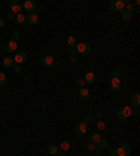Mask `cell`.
Here are the masks:
<instances>
[{
	"label": "cell",
	"instance_id": "obj_1",
	"mask_svg": "<svg viewBox=\"0 0 140 156\" xmlns=\"http://www.w3.org/2000/svg\"><path fill=\"white\" fill-rule=\"evenodd\" d=\"M109 8L114 13H120L125 10V2L123 0H112L109 3Z\"/></svg>",
	"mask_w": 140,
	"mask_h": 156
},
{
	"label": "cell",
	"instance_id": "obj_2",
	"mask_svg": "<svg viewBox=\"0 0 140 156\" xmlns=\"http://www.w3.org/2000/svg\"><path fill=\"white\" fill-rule=\"evenodd\" d=\"M132 152V146L129 144H120L116 149V155L118 156H129Z\"/></svg>",
	"mask_w": 140,
	"mask_h": 156
},
{
	"label": "cell",
	"instance_id": "obj_3",
	"mask_svg": "<svg viewBox=\"0 0 140 156\" xmlns=\"http://www.w3.org/2000/svg\"><path fill=\"white\" fill-rule=\"evenodd\" d=\"M109 89H111L114 93H118V91L122 89V79L111 78V82H109Z\"/></svg>",
	"mask_w": 140,
	"mask_h": 156
},
{
	"label": "cell",
	"instance_id": "obj_4",
	"mask_svg": "<svg viewBox=\"0 0 140 156\" xmlns=\"http://www.w3.org/2000/svg\"><path fill=\"white\" fill-rule=\"evenodd\" d=\"M90 49H91V48H90V44H87V42H79L76 45V51L80 53V55H88Z\"/></svg>",
	"mask_w": 140,
	"mask_h": 156
},
{
	"label": "cell",
	"instance_id": "obj_5",
	"mask_svg": "<svg viewBox=\"0 0 140 156\" xmlns=\"http://www.w3.org/2000/svg\"><path fill=\"white\" fill-rule=\"evenodd\" d=\"M23 8H24L25 11H28V13L35 11L36 2L35 0H24V3H23Z\"/></svg>",
	"mask_w": 140,
	"mask_h": 156
},
{
	"label": "cell",
	"instance_id": "obj_6",
	"mask_svg": "<svg viewBox=\"0 0 140 156\" xmlns=\"http://www.w3.org/2000/svg\"><path fill=\"white\" fill-rule=\"evenodd\" d=\"M129 104H130L132 108H139L140 107V93H133V94L130 96Z\"/></svg>",
	"mask_w": 140,
	"mask_h": 156
},
{
	"label": "cell",
	"instance_id": "obj_7",
	"mask_svg": "<svg viewBox=\"0 0 140 156\" xmlns=\"http://www.w3.org/2000/svg\"><path fill=\"white\" fill-rule=\"evenodd\" d=\"M90 97H91V93H90V90H88L87 87H80L79 89V99L81 101H87Z\"/></svg>",
	"mask_w": 140,
	"mask_h": 156
},
{
	"label": "cell",
	"instance_id": "obj_8",
	"mask_svg": "<svg viewBox=\"0 0 140 156\" xmlns=\"http://www.w3.org/2000/svg\"><path fill=\"white\" fill-rule=\"evenodd\" d=\"M10 10H11L14 14L20 13L23 10V3H20V0H11L10 2Z\"/></svg>",
	"mask_w": 140,
	"mask_h": 156
},
{
	"label": "cell",
	"instance_id": "obj_9",
	"mask_svg": "<svg viewBox=\"0 0 140 156\" xmlns=\"http://www.w3.org/2000/svg\"><path fill=\"white\" fill-rule=\"evenodd\" d=\"M53 56H51V55H42L41 56V63L45 66V68H51V66H53Z\"/></svg>",
	"mask_w": 140,
	"mask_h": 156
},
{
	"label": "cell",
	"instance_id": "obj_10",
	"mask_svg": "<svg viewBox=\"0 0 140 156\" xmlns=\"http://www.w3.org/2000/svg\"><path fill=\"white\" fill-rule=\"evenodd\" d=\"M107 148H109V141L108 139H104V138H101L100 142H98V149H95L97 153L100 155V153H102V151H105Z\"/></svg>",
	"mask_w": 140,
	"mask_h": 156
},
{
	"label": "cell",
	"instance_id": "obj_11",
	"mask_svg": "<svg viewBox=\"0 0 140 156\" xmlns=\"http://www.w3.org/2000/svg\"><path fill=\"white\" fill-rule=\"evenodd\" d=\"M74 131H76V135L83 136L84 134L87 132V124H86V123H80V124H77L76 128H74Z\"/></svg>",
	"mask_w": 140,
	"mask_h": 156
},
{
	"label": "cell",
	"instance_id": "obj_12",
	"mask_svg": "<svg viewBox=\"0 0 140 156\" xmlns=\"http://www.w3.org/2000/svg\"><path fill=\"white\" fill-rule=\"evenodd\" d=\"M27 21H28V23H30L31 25H36V24H38V21H39V16H38L36 13H34V11L28 13Z\"/></svg>",
	"mask_w": 140,
	"mask_h": 156
},
{
	"label": "cell",
	"instance_id": "obj_13",
	"mask_svg": "<svg viewBox=\"0 0 140 156\" xmlns=\"http://www.w3.org/2000/svg\"><path fill=\"white\" fill-rule=\"evenodd\" d=\"M4 51L7 53H13L17 51V41H8L7 44H6V46H4Z\"/></svg>",
	"mask_w": 140,
	"mask_h": 156
},
{
	"label": "cell",
	"instance_id": "obj_14",
	"mask_svg": "<svg viewBox=\"0 0 140 156\" xmlns=\"http://www.w3.org/2000/svg\"><path fill=\"white\" fill-rule=\"evenodd\" d=\"M83 79L86 84H94V82H95V73L94 72H87Z\"/></svg>",
	"mask_w": 140,
	"mask_h": 156
},
{
	"label": "cell",
	"instance_id": "obj_15",
	"mask_svg": "<svg viewBox=\"0 0 140 156\" xmlns=\"http://www.w3.org/2000/svg\"><path fill=\"white\" fill-rule=\"evenodd\" d=\"M27 53L25 52H18L16 55V56H14V62H17V63H24L25 61H27Z\"/></svg>",
	"mask_w": 140,
	"mask_h": 156
},
{
	"label": "cell",
	"instance_id": "obj_16",
	"mask_svg": "<svg viewBox=\"0 0 140 156\" xmlns=\"http://www.w3.org/2000/svg\"><path fill=\"white\" fill-rule=\"evenodd\" d=\"M123 70L122 69H111L109 70V76L111 78H119V79H122L123 78Z\"/></svg>",
	"mask_w": 140,
	"mask_h": 156
},
{
	"label": "cell",
	"instance_id": "obj_17",
	"mask_svg": "<svg viewBox=\"0 0 140 156\" xmlns=\"http://www.w3.org/2000/svg\"><path fill=\"white\" fill-rule=\"evenodd\" d=\"M14 18H16L17 24H20V25L25 24V21H27V16H25V14H23V13H17V16L14 17Z\"/></svg>",
	"mask_w": 140,
	"mask_h": 156
},
{
	"label": "cell",
	"instance_id": "obj_18",
	"mask_svg": "<svg viewBox=\"0 0 140 156\" xmlns=\"http://www.w3.org/2000/svg\"><path fill=\"white\" fill-rule=\"evenodd\" d=\"M100 139H101L100 132H97V131H91V132H90V141H92L94 144H98Z\"/></svg>",
	"mask_w": 140,
	"mask_h": 156
},
{
	"label": "cell",
	"instance_id": "obj_19",
	"mask_svg": "<svg viewBox=\"0 0 140 156\" xmlns=\"http://www.w3.org/2000/svg\"><path fill=\"white\" fill-rule=\"evenodd\" d=\"M77 44H79V41H77V38L74 37V35L67 37V46H69V48H76Z\"/></svg>",
	"mask_w": 140,
	"mask_h": 156
},
{
	"label": "cell",
	"instance_id": "obj_20",
	"mask_svg": "<svg viewBox=\"0 0 140 156\" xmlns=\"http://www.w3.org/2000/svg\"><path fill=\"white\" fill-rule=\"evenodd\" d=\"M125 8H126L128 11H130V13L139 11V8L136 7V4L133 3V2H128V3H125Z\"/></svg>",
	"mask_w": 140,
	"mask_h": 156
},
{
	"label": "cell",
	"instance_id": "obj_21",
	"mask_svg": "<svg viewBox=\"0 0 140 156\" xmlns=\"http://www.w3.org/2000/svg\"><path fill=\"white\" fill-rule=\"evenodd\" d=\"M84 149L87 151V152H95V144L92 142V141H88L84 144Z\"/></svg>",
	"mask_w": 140,
	"mask_h": 156
},
{
	"label": "cell",
	"instance_id": "obj_22",
	"mask_svg": "<svg viewBox=\"0 0 140 156\" xmlns=\"http://www.w3.org/2000/svg\"><path fill=\"white\" fill-rule=\"evenodd\" d=\"M120 110H122V113H123V115H125V117H126V118H129V117L132 115V113H133V108H132V107H130V106L122 107Z\"/></svg>",
	"mask_w": 140,
	"mask_h": 156
},
{
	"label": "cell",
	"instance_id": "obj_23",
	"mask_svg": "<svg viewBox=\"0 0 140 156\" xmlns=\"http://www.w3.org/2000/svg\"><path fill=\"white\" fill-rule=\"evenodd\" d=\"M95 127H97V129H98V131H107V129H108L107 124H105L102 119H98V121H97Z\"/></svg>",
	"mask_w": 140,
	"mask_h": 156
},
{
	"label": "cell",
	"instance_id": "obj_24",
	"mask_svg": "<svg viewBox=\"0 0 140 156\" xmlns=\"http://www.w3.org/2000/svg\"><path fill=\"white\" fill-rule=\"evenodd\" d=\"M48 152H49V155H58V152H59V146L55 145V144L49 145V146H48Z\"/></svg>",
	"mask_w": 140,
	"mask_h": 156
},
{
	"label": "cell",
	"instance_id": "obj_25",
	"mask_svg": "<svg viewBox=\"0 0 140 156\" xmlns=\"http://www.w3.org/2000/svg\"><path fill=\"white\" fill-rule=\"evenodd\" d=\"M62 151H64V152H67L69 149H70V141H62V144H60V146H59Z\"/></svg>",
	"mask_w": 140,
	"mask_h": 156
},
{
	"label": "cell",
	"instance_id": "obj_26",
	"mask_svg": "<svg viewBox=\"0 0 140 156\" xmlns=\"http://www.w3.org/2000/svg\"><path fill=\"white\" fill-rule=\"evenodd\" d=\"M13 65H14V59H11V58H6L3 61V66L4 68H13Z\"/></svg>",
	"mask_w": 140,
	"mask_h": 156
},
{
	"label": "cell",
	"instance_id": "obj_27",
	"mask_svg": "<svg viewBox=\"0 0 140 156\" xmlns=\"http://www.w3.org/2000/svg\"><path fill=\"white\" fill-rule=\"evenodd\" d=\"M120 14H122V18H123L125 21H129L130 18H132V13L128 11V10H125V11H120Z\"/></svg>",
	"mask_w": 140,
	"mask_h": 156
},
{
	"label": "cell",
	"instance_id": "obj_28",
	"mask_svg": "<svg viewBox=\"0 0 140 156\" xmlns=\"http://www.w3.org/2000/svg\"><path fill=\"white\" fill-rule=\"evenodd\" d=\"M6 84H7V76L4 73H0V86L4 87Z\"/></svg>",
	"mask_w": 140,
	"mask_h": 156
},
{
	"label": "cell",
	"instance_id": "obj_29",
	"mask_svg": "<svg viewBox=\"0 0 140 156\" xmlns=\"http://www.w3.org/2000/svg\"><path fill=\"white\" fill-rule=\"evenodd\" d=\"M11 38H13V41H18L21 38V34L18 33V31H13L11 33Z\"/></svg>",
	"mask_w": 140,
	"mask_h": 156
},
{
	"label": "cell",
	"instance_id": "obj_30",
	"mask_svg": "<svg viewBox=\"0 0 140 156\" xmlns=\"http://www.w3.org/2000/svg\"><path fill=\"white\" fill-rule=\"evenodd\" d=\"M115 113H116V118H118V119H126V117L123 115V113H122V110H120V108H118Z\"/></svg>",
	"mask_w": 140,
	"mask_h": 156
},
{
	"label": "cell",
	"instance_id": "obj_31",
	"mask_svg": "<svg viewBox=\"0 0 140 156\" xmlns=\"http://www.w3.org/2000/svg\"><path fill=\"white\" fill-rule=\"evenodd\" d=\"M76 84L79 86V89H80V87H84V84H86V83H84V79L77 78V79H76Z\"/></svg>",
	"mask_w": 140,
	"mask_h": 156
},
{
	"label": "cell",
	"instance_id": "obj_32",
	"mask_svg": "<svg viewBox=\"0 0 140 156\" xmlns=\"http://www.w3.org/2000/svg\"><path fill=\"white\" fill-rule=\"evenodd\" d=\"M91 121H92V115H84L83 123H86V124H91Z\"/></svg>",
	"mask_w": 140,
	"mask_h": 156
},
{
	"label": "cell",
	"instance_id": "obj_33",
	"mask_svg": "<svg viewBox=\"0 0 140 156\" xmlns=\"http://www.w3.org/2000/svg\"><path fill=\"white\" fill-rule=\"evenodd\" d=\"M14 17H16V14H14V13L11 11V10H10V11H7V13H6V18H7V20H13Z\"/></svg>",
	"mask_w": 140,
	"mask_h": 156
},
{
	"label": "cell",
	"instance_id": "obj_34",
	"mask_svg": "<svg viewBox=\"0 0 140 156\" xmlns=\"http://www.w3.org/2000/svg\"><path fill=\"white\" fill-rule=\"evenodd\" d=\"M107 155H111V156H118L116 155V149H112V148H107Z\"/></svg>",
	"mask_w": 140,
	"mask_h": 156
},
{
	"label": "cell",
	"instance_id": "obj_35",
	"mask_svg": "<svg viewBox=\"0 0 140 156\" xmlns=\"http://www.w3.org/2000/svg\"><path fill=\"white\" fill-rule=\"evenodd\" d=\"M13 68H14V72H20V70H21V63H17V65H13Z\"/></svg>",
	"mask_w": 140,
	"mask_h": 156
},
{
	"label": "cell",
	"instance_id": "obj_36",
	"mask_svg": "<svg viewBox=\"0 0 140 156\" xmlns=\"http://www.w3.org/2000/svg\"><path fill=\"white\" fill-rule=\"evenodd\" d=\"M95 118L97 119H102V113H101V111H97L95 113Z\"/></svg>",
	"mask_w": 140,
	"mask_h": 156
},
{
	"label": "cell",
	"instance_id": "obj_37",
	"mask_svg": "<svg viewBox=\"0 0 140 156\" xmlns=\"http://www.w3.org/2000/svg\"><path fill=\"white\" fill-rule=\"evenodd\" d=\"M132 114H133V115H135V117H136V118H139V117H140V111H139V108H136V110L133 111Z\"/></svg>",
	"mask_w": 140,
	"mask_h": 156
},
{
	"label": "cell",
	"instance_id": "obj_38",
	"mask_svg": "<svg viewBox=\"0 0 140 156\" xmlns=\"http://www.w3.org/2000/svg\"><path fill=\"white\" fill-rule=\"evenodd\" d=\"M76 53V48H69V55H74Z\"/></svg>",
	"mask_w": 140,
	"mask_h": 156
},
{
	"label": "cell",
	"instance_id": "obj_39",
	"mask_svg": "<svg viewBox=\"0 0 140 156\" xmlns=\"http://www.w3.org/2000/svg\"><path fill=\"white\" fill-rule=\"evenodd\" d=\"M4 25H6V21H4L3 18H0V28H3Z\"/></svg>",
	"mask_w": 140,
	"mask_h": 156
},
{
	"label": "cell",
	"instance_id": "obj_40",
	"mask_svg": "<svg viewBox=\"0 0 140 156\" xmlns=\"http://www.w3.org/2000/svg\"><path fill=\"white\" fill-rule=\"evenodd\" d=\"M53 66H55V69H60V65L59 63H56V62H53Z\"/></svg>",
	"mask_w": 140,
	"mask_h": 156
},
{
	"label": "cell",
	"instance_id": "obj_41",
	"mask_svg": "<svg viewBox=\"0 0 140 156\" xmlns=\"http://www.w3.org/2000/svg\"><path fill=\"white\" fill-rule=\"evenodd\" d=\"M125 3H128V2H133V0H123Z\"/></svg>",
	"mask_w": 140,
	"mask_h": 156
},
{
	"label": "cell",
	"instance_id": "obj_42",
	"mask_svg": "<svg viewBox=\"0 0 140 156\" xmlns=\"http://www.w3.org/2000/svg\"><path fill=\"white\" fill-rule=\"evenodd\" d=\"M135 2H136V4H139V3H140V0H135Z\"/></svg>",
	"mask_w": 140,
	"mask_h": 156
}]
</instances>
